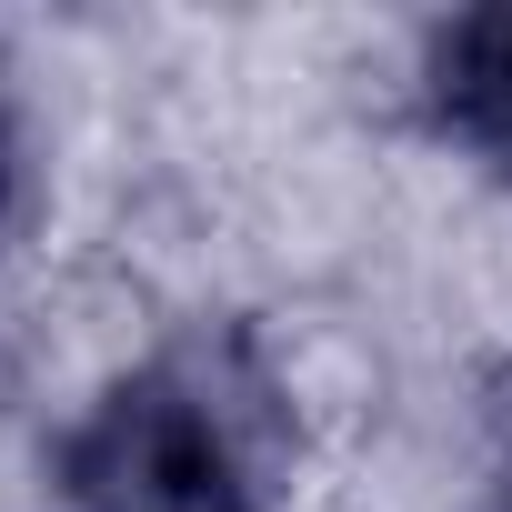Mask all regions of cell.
I'll return each instance as SVG.
<instances>
[{"label":"cell","instance_id":"cell-2","mask_svg":"<svg viewBox=\"0 0 512 512\" xmlns=\"http://www.w3.org/2000/svg\"><path fill=\"white\" fill-rule=\"evenodd\" d=\"M422 111L492 191H512V0L462 11L422 41Z\"/></svg>","mask_w":512,"mask_h":512},{"label":"cell","instance_id":"cell-3","mask_svg":"<svg viewBox=\"0 0 512 512\" xmlns=\"http://www.w3.org/2000/svg\"><path fill=\"white\" fill-rule=\"evenodd\" d=\"M11 181H21V141H11V111H0V221H11Z\"/></svg>","mask_w":512,"mask_h":512},{"label":"cell","instance_id":"cell-4","mask_svg":"<svg viewBox=\"0 0 512 512\" xmlns=\"http://www.w3.org/2000/svg\"><path fill=\"white\" fill-rule=\"evenodd\" d=\"M502 512H512V452H502Z\"/></svg>","mask_w":512,"mask_h":512},{"label":"cell","instance_id":"cell-1","mask_svg":"<svg viewBox=\"0 0 512 512\" xmlns=\"http://www.w3.org/2000/svg\"><path fill=\"white\" fill-rule=\"evenodd\" d=\"M51 482L71 512H282L292 392L241 332H181L91 392Z\"/></svg>","mask_w":512,"mask_h":512}]
</instances>
